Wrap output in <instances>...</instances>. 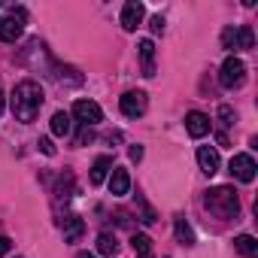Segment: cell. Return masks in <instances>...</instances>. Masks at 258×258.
<instances>
[{
    "label": "cell",
    "instance_id": "1",
    "mask_svg": "<svg viewBox=\"0 0 258 258\" xmlns=\"http://www.w3.org/2000/svg\"><path fill=\"white\" fill-rule=\"evenodd\" d=\"M43 100H46L43 88H40L34 79H25V82H19V85H16V91H13V97H10V103H13V115H16L19 121L31 124V121L40 115Z\"/></svg>",
    "mask_w": 258,
    "mask_h": 258
},
{
    "label": "cell",
    "instance_id": "2",
    "mask_svg": "<svg viewBox=\"0 0 258 258\" xmlns=\"http://www.w3.org/2000/svg\"><path fill=\"white\" fill-rule=\"evenodd\" d=\"M204 207L216 219H237L240 216V198L231 185H216L204 195Z\"/></svg>",
    "mask_w": 258,
    "mask_h": 258
},
{
    "label": "cell",
    "instance_id": "3",
    "mask_svg": "<svg viewBox=\"0 0 258 258\" xmlns=\"http://www.w3.org/2000/svg\"><path fill=\"white\" fill-rule=\"evenodd\" d=\"M219 79H222V85H225V88H240V85L246 82V64H243L240 58H234V55H231V58H225Z\"/></svg>",
    "mask_w": 258,
    "mask_h": 258
},
{
    "label": "cell",
    "instance_id": "4",
    "mask_svg": "<svg viewBox=\"0 0 258 258\" xmlns=\"http://www.w3.org/2000/svg\"><path fill=\"white\" fill-rule=\"evenodd\" d=\"M73 115H76V121H79L82 127H91V124H97V121L103 118V109H100L94 100H76V103H73Z\"/></svg>",
    "mask_w": 258,
    "mask_h": 258
},
{
    "label": "cell",
    "instance_id": "5",
    "mask_svg": "<svg viewBox=\"0 0 258 258\" xmlns=\"http://www.w3.org/2000/svg\"><path fill=\"white\" fill-rule=\"evenodd\" d=\"M118 106H121V112H124L127 118H137V115H143V112H146L149 100H146V94H143V91H124V94H121V100H118Z\"/></svg>",
    "mask_w": 258,
    "mask_h": 258
},
{
    "label": "cell",
    "instance_id": "6",
    "mask_svg": "<svg viewBox=\"0 0 258 258\" xmlns=\"http://www.w3.org/2000/svg\"><path fill=\"white\" fill-rule=\"evenodd\" d=\"M25 13L19 10H13V16H7V19H0V40H4V43H16L19 37H22V31H25Z\"/></svg>",
    "mask_w": 258,
    "mask_h": 258
},
{
    "label": "cell",
    "instance_id": "7",
    "mask_svg": "<svg viewBox=\"0 0 258 258\" xmlns=\"http://www.w3.org/2000/svg\"><path fill=\"white\" fill-rule=\"evenodd\" d=\"M228 170H231V176H234V179H240V182H252L258 167H255L252 155H234V158H231V164H228Z\"/></svg>",
    "mask_w": 258,
    "mask_h": 258
},
{
    "label": "cell",
    "instance_id": "8",
    "mask_svg": "<svg viewBox=\"0 0 258 258\" xmlns=\"http://www.w3.org/2000/svg\"><path fill=\"white\" fill-rule=\"evenodd\" d=\"M143 16H146L143 4H137V0L124 4V7H121V28H124V31H137L140 22H143Z\"/></svg>",
    "mask_w": 258,
    "mask_h": 258
},
{
    "label": "cell",
    "instance_id": "9",
    "mask_svg": "<svg viewBox=\"0 0 258 258\" xmlns=\"http://www.w3.org/2000/svg\"><path fill=\"white\" fill-rule=\"evenodd\" d=\"M210 127H213V121H210V115H204V112H188L185 115V131L195 137V140H201L204 134H210Z\"/></svg>",
    "mask_w": 258,
    "mask_h": 258
},
{
    "label": "cell",
    "instance_id": "10",
    "mask_svg": "<svg viewBox=\"0 0 258 258\" xmlns=\"http://www.w3.org/2000/svg\"><path fill=\"white\" fill-rule=\"evenodd\" d=\"M61 231H64V240H67V243H79V237H82V231H85V222H82L76 213H67V216L61 219Z\"/></svg>",
    "mask_w": 258,
    "mask_h": 258
},
{
    "label": "cell",
    "instance_id": "11",
    "mask_svg": "<svg viewBox=\"0 0 258 258\" xmlns=\"http://www.w3.org/2000/svg\"><path fill=\"white\" fill-rule=\"evenodd\" d=\"M198 164H201V170L207 173V176H213V173H219V152L216 149H210V146H201L198 149Z\"/></svg>",
    "mask_w": 258,
    "mask_h": 258
},
{
    "label": "cell",
    "instance_id": "12",
    "mask_svg": "<svg viewBox=\"0 0 258 258\" xmlns=\"http://www.w3.org/2000/svg\"><path fill=\"white\" fill-rule=\"evenodd\" d=\"M109 191H112L115 198H121V195L131 191V176H127V170H124V167H112V176H109Z\"/></svg>",
    "mask_w": 258,
    "mask_h": 258
},
{
    "label": "cell",
    "instance_id": "13",
    "mask_svg": "<svg viewBox=\"0 0 258 258\" xmlns=\"http://www.w3.org/2000/svg\"><path fill=\"white\" fill-rule=\"evenodd\" d=\"M137 52H140V61H143V76H155V43L140 40Z\"/></svg>",
    "mask_w": 258,
    "mask_h": 258
},
{
    "label": "cell",
    "instance_id": "14",
    "mask_svg": "<svg viewBox=\"0 0 258 258\" xmlns=\"http://www.w3.org/2000/svg\"><path fill=\"white\" fill-rule=\"evenodd\" d=\"M173 234H176V240H179L182 246H195V231H191V225L185 222V216H176V219H173Z\"/></svg>",
    "mask_w": 258,
    "mask_h": 258
},
{
    "label": "cell",
    "instance_id": "15",
    "mask_svg": "<svg viewBox=\"0 0 258 258\" xmlns=\"http://www.w3.org/2000/svg\"><path fill=\"white\" fill-rule=\"evenodd\" d=\"M234 249H237L240 255H246V258H258V240H255L252 234H240V237L234 240Z\"/></svg>",
    "mask_w": 258,
    "mask_h": 258
},
{
    "label": "cell",
    "instance_id": "16",
    "mask_svg": "<svg viewBox=\"0 0 258 258\" xmlns=\"http://www.w3.org/2000/svg\"><path fill=\"white\" fill-rule=\"evenodd\" d=\"M109 167H112V158H109V155H100V158L91 164V185H100V182L106 179Z\"/></svg>",
    "mask_w": 258,
    "mask_h": 258
},
{
    "label": "cell",
    "instance_id": "17",
    "mask_svg": "<svg viewBox=\"0 0 258 258\" xmlns=\"http://www.w3.org/2000/svg\"><path fill=\"white\" fill-rule=\"evenodd\" d=\"M70 131H73L70 112H55V115H52V134H55V137H67Z\"/></svg>",
    "mask_w": 258,
    "mask_h": 258
},
{
    "label": "cell",
    "instance_id": "18",
    "mask_svg": "<svg viewBox=\"0 0 258 258\" xmlns=\"http://www.w3.org/2000/svg\"><path fill=\"white\" fill-rule=\"evenodd\" d=\"M131 246H134V255H137V258H155L152 240H149L146 234H134V237H131Z\"/></svg>",
    "mask_w": 258,
    "mask_h": 258
},
{
    "label": "cell",
    "instance_id": "19",
    "mask_svg": "<svg viewBox=\"0 0 258 258\" xmlns=\"http://www.w3.org/2000/svg\"><path fill=\"white\" fill-rule=\"evenodd\" d=\"M97 252L112 258V255L118 252V240H115V234H106V231H103V234L97 237Z\"/></svg>",
    "mask_w": 258,
    "mask_h": 258
},
{
    "label": "cell",
    "instance_id": "20",
    "mask_svg": "<svg viewBox=\"0 0 258 258\" xmlns=\"http://www.w3.org/2000/svg\"><path fill=\"white\" fill-rule=\"evenodd\" d=\"M252 46H255V34H252L249 25H243L237 31V49H252Z\"/></svg>",
    "mask_w": 258,
    "mask_h": 258
},
{
    "label": "cell",
    "instance_id": "21",
    "mask_svg": "<svg viewBox=\"0 0 258 258\" xmlns=\"http://www.w3.org/2000/svg\"><path fill=\"white\" fill-rule=\"evenodd\" d=\"M137 207H140V222H143V225H152V222H155V210L146 204V198H143L140 191H137Z\"/></svg>",
    "mask_w": 258,
    "mask_h": 258
},
{
    "label": "cell",
    "instance_id": "22",
    "mask_svg": "<svg viewBox=\"0 0 258 258\" xmlns=\"http://www.w3.org/2000/svg\"><path fill=\"white\" fill-rule=\"evenodd\" d=\"M222 49H237V31L234 28L222 31Z\"/></svg>",
    "mask_w": 258,
    "mask_h": 258
},
{
    "label": "cell",
    "instance_id": "23",
    "mask_svg": "<svg viewBox=\"0 0 258 258\" xmlns=\"http://www.w3.org/2000/svg\"><path fill=\"white\" fill-rule=\"evenodd\" d=\"M219 124H222V127L234 124V109H231L228 103H222V106H219Z\"/></svg>",
    "mask_w": 258,
    "mask_h": 258
},
{
    "label": "cell",
    "instance_id": "24",
    "mask_svg": "<svg viewBox=\"0 0 258 258\" xmlns=\"http://www.w3.org/2000/svg\"><path fill=\"white\" fill-rule=\"evenodd\" d=\"M91 140H94V131H91V127H82L79 137H76V146H85V143H91Z\"/></svg>",
    "mask_w": 258,
    "mask_h": 258
},
{
    "label": "cell",
    "instance_id": "25",
    "mask_svg": "<svg viewBox=\"0 0 258 258\" xmlns=\"http://www.w3.org/2000/svg\"><path fill=\"white\" fill-rule=\"evenodd\" d=\"M149 28H152V34H164V19H161V16H152Z\"/></svg>",
    "mask_w": 258,
    "mask_h": 258
},
{
    "label": "cell",
    "instance_id": "26",
    "mask_svg": "<svg viewBox=\"0 0 258 258\" xmlns=\"http://www.w3.org/2000/svg\"><path fill=\"white\" fill-rule=\"evenodd\" d=\"M37 146H40V152H43V155H55V146H52V140H49V137H43Z\"/></svg>",
    "mask_w": 258,
    "mask_h": 258
},
{
    "label": "cell",
    "instance_id": "27",
    "mask_svg": "<svg viewBox=\"0 0 258 258\" xmlns=\"http://www.w3.org/2000/svg\"><path fill=\"white\" fill-rule=\"evenodd\" d=\"M10 249H13V240H10V237H0V258H4Z\"/></svg>",
    "mask_w": 258,
    "mask_h": 258
},
{
    "label": "cell",
    "instance_id": "28",
    "mask_svg": "<svg viewBox=\"0 0 258 258\" xmlns=\"http://www.w3.org/2000/svg\"><path fill=\"white\" fill-rule=\"evenodd\" d=\"M143 158V146H131V161H140Z\"/></svg>",
    "mask_w": 258,
    "mask_h": 258
},
{
    "label": "cell",
    "instance_id": "29",
    "mask_svg": "<svg viewBox=\"0 0 258 258\" xmlns=\"http://www.w3.org/2000/svg\"><path fill=\"white\" fill-rule=\"evenodd\" d=\"M76 258H94V255H91V252H79Z\"/></svg>",
    "mask_w": 258,
    "mask_h": 258
},
{
    "label": "cell",
    "instance_id": "30",
    "mask_svg": "<svg viewBox=\"0 0 258 258\" xmlns=\"http://www.w3.org/2000/svg\"><path fill=\"white\" fill-rule=\"evenodd\" d=\"M0 115H4V91H0Z\"/></svg>",
    "mask_w": 258,
    "mask_h": 258
}]
</instances>
